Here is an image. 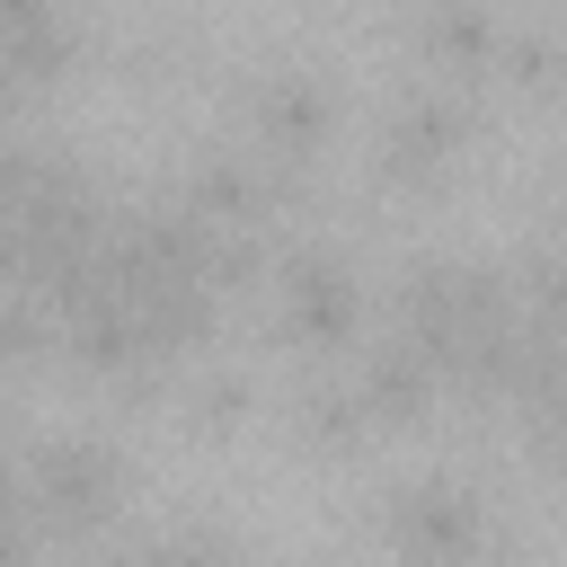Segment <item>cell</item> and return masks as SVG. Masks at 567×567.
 <instances>
[{
    "label": "cell",
    "instance_id": "8fae6325",
    "mask_svg": "<svg viewBox=\"0 0 567 567\" xmlns=\"http://www.w3.org/2000/svg\"><path fill=\"white\" fill-rule=\"evenodd\" d=\"M257 399H266L257 363H239V354H204V363H186V372H177L168 416H177V434H186V443H239V434L257 425Z\"/></svg>",
    "mask_w": 567,
    "mask_h": 567
},
{
    "label": "cell",
    "instance_id": "9c48e42d",
    "mask_svg": "<svg viewBox=\"0 0 567 567\" xmlns=\"http://www.w3.org/2000/svg\"><path fill=\"white\" fill-rule=\"evenodd\" d=\"M346 372H354V390H363V408H372L381 434H425V425L443 416V381H434V363L408 354L390 328H372V337L346 354Z\"/></svg>",
    "mask_w": 567,
    "mask_h": 567
},
{
    "label": "cell",
    "instance_id": "ba28073f",
    "mask_svg": "<svg viewBox=\"0 0 567 567\" xmlns=\"http://www.w3.org/2000/svg\"><path fill=\"white\" fill-rule=\"evenodd\" d=\"M284 434H292V452H310V461H363V452L381 443V425H372V408H363V390H354L346 363H301V372H292V390H284Z\"/></svg>",
    "mask_w": 567,
    "mask_h": 567
},
{
    "label": "cell",
    "instance_id": "e0dca14e",
    "mask_svg": "<svg viewBox=\"0 0 567 567\" xmlns=\"http://www.w3.org/2000/svg\"><path fill=\"white\" fill-rule=\"evenodd\" d=\"M27 452V434H18V408H9V390H0V470Z\"/></svg>",
    "mask_w": 567,
    "mask_h": 567
},
{
    "label": "cell",
    "instance_id": "30bf717a",
    "mask_svg": "<svg viewBox=\"0 0 567 567\" xmlns=\"http://www.w3.org/2000/svg\"><path fill=\"white\" fill-rule=\"evenodd\" d=\"M496 44H505V18H496V9H478V0H434V9H416V18H408V53H416V71L461 80V89H478V97H487Z\"/></svg>",
    "mask_w": 567,
    "mask_h": 567
},
{
    "label": "cell",
    "instance_id": "2e32d148",
    "mask_svg": "<svg viewBox=\"0 0 567 567\" xmlns=\"http://www.w3.org/2000/svg\"><path fill=\"white\" fill-rule=\"evenodd\" d=\"M540 213H549V239H567V151H558L549 177H540Z\"/></svg>",
    "mask_w": 567,
    "mask_h": 567
},
{
    "label": "cell",
    "instance_id": "5b68a950",
    "mask_svg": "<svg viewBox=\"0 0 567 567\" xmlns=\"http://www.w3.org/2000/svg\"><path fill=\"white\" fill-rule=\"evenodd\" d=\"M18 487L44 523V540H106L133 505V452L106 434V425H53V434H27L18 452Z\"/></svg>",
    "mask_w": 567,
    "mask_h": 567
},
{
    "label": "cell",
    "instance_id": "8992f818",
    "mask_svg": "<svg viewBox=\"0 0 567 567\" xmlns=\"http://www.w3.org/2000/svg\"><path fill=\"white\" fill-rule=\"evenodd\" d=\"M337 124H346V89H337L319 62L266 53V62L239 71V142H248L266 168L319 186V159H328V142H337Z\"/></svg>",
    "mask_w": 567,
    "mask_h": 567
},
{
    "label": "cell",
    "instance_id": "7a4b0ae2",
    "mask_svg": "<svg viewBox=\"0 0 567 567\" xmlns=\"http://www.w3.org/2000/svg\"><path fill=\"white\" fill-rule=\"evenodd\" d=\"M257 310H266V337H275L284 354H301V363H346V354L372 337V275H363V257H354L346 239L292 230V239L275 248V275H266Z\"/></svg>",
    "mask_w": 567,
    "mask_h": 567
},
{
    "label": "cell",
    "instance_id": "277c9868",
    "mask_svg": "<svg viewBox=\"0 0 567 567\" xmlns=\"http://www.w3.org/2000/svg\"><path fill=\"white\" fill-rule=\"evenodd\" d=\"M478 133H487V97H478V89L434 80V71H408V80L381 97V115H372L363 177H372L381 195H443Z\"/></svg>",
    "mask_w": 567,
    "mask_h": 567
},
{
    "label": "cell",
    "instance_id": "4fadbf2b",
    "mask_svg": "<svg viewBox=\"0 0 567 567\" xmlns=\"http://www.w3.org/2000/svg\"><path fill=\"white\" fill-rule=\"evenodd\" d=\"M487 89L496 97H523V106L567 97V27L558 18H505V44H496Z\"/></svg>",
    "mask_w": 567,
    "mask_h": 567
},
{
    "label": "cell",
    "instance_id": "3957f363",
    "mask_svg": "<svg viewBox=\"0 0 567 567\" xmlns=\"http://www.w3.org/2000/svg\"><path fill=\"white\" fill-rule=\"evenodd\" d=\"M372 532H381L390 567H505L514 558V514L470 470H408V478H390L372 496Z\"/></svg>",
    "mask_w": 567,
    "mask_h": 567
},
{
    "label": "cell",
    "instance_id": "9a60e30c",
    "mask_svg": "<svg viewBox=\"0 0 567 567\" xmlns=\"http://www.w3.org/2000/svg\"><path fill=\"white\" fill-rule=\"evenodd\" d=\"M44 363H62V319H53V301H44V292H0V390L27 381V372H44Z\"/></svg>",
    "mask_w": 567,
    "mask_h": 567
},
{
    "label": "cell",
    "instance_id": "5bb4252c",
    "mask_svg": "<svg viewBox=\"0 0 567 567\" xmlns=\"http://www.w3.org/2000/svg\"><path fill=\"white\" fill-rule=\"evenodd\" d=\"M106 567H248V549H239V532L230 523H204V514H177V523H151V532H133Z\"/></svg>",
    "mask_w": 567,
    "mask_h": 567
},
{
    "label": "cell",
    "instance_id": "7c38bea8",
    "mask_svg": "<svg viewBox=\"0 0 567 567\" xmlns=\"http://www.w3.org/2000/svg\"><path fill=\"white\" fill-rule=\"evenodd\" d=\"M80 44H89L80 18H62L44 0H0V80H18L27 97H44L80 62Z\"/></svg>",
    "mask_w": 567,
    "mask_h": 567
},
{
    "label": "cell",
    "instance_id": "6da1fadb",
    "mask_svg": "<svg viewBox=\"0 0 567 567\" xmlns=\"http://www.w3.org/2000/svg\"><path fill=\"white\" fill-rule=\"evenodd\" d=\"M381 328H390L408 354H425L434 381H443V399H452V381H461L496 337L523 328V301H514L505 257L408 248V257L390 266V284H381Z\"/></svg>",
    "mask_w": 567,
    "mask_h": 567
},
{
    "label": "cell",
    "instance_id": "52a82bcc",
    "mask_svg": "<svg viewBox=\"0 0 567 567\" xmlns=\"http://www.w3.org/2000/svg\"><path fill=\"white\" fill-rule=\"evenodd\" d=\"M159 195H168L195 230H248V239H284V221L310 204V186L284 177V168H266L239 133H204V142L168 168Z\"/></svg>",
    "mask_w": 567,
    "mask_h": 567
}]
</instances>
